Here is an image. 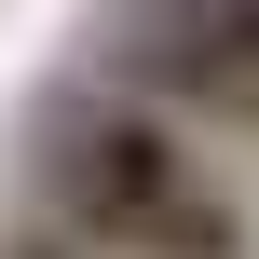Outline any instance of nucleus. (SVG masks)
<instances>
[{
    "label": "nucleus",
    "instance_id": "nucleus-1",
    "mask_svg": "<svg viewBox=\"0 0 259 259\" xmlns=\"http://www.w3.org/2000/svg\"><path fill=\"white\" fill-rule=\"evenodd\" d=\"M27 205L68 219L96 259H259L232 150L191 137L178 109L123 96V82L41 96V123H27Z\"/></svg>",
    "mask_w": 259,
    "mask_h": 259
},
{
    "label": "nucleus",
    "instance_id": "nucleus-2",
    "mask_svg": "<svg viewBox=\"0 0 259 259\" xmlns=\"http://www.w3.org/2000/svg\"><path fill=\"white\" fill-rule=\"evenodd\" d=\"M96 82H123L232 150V137H259V0H123Z\"/></svg>",
    "mask_w": 259,
    "mask_h": 259
},
{
    "label": "nucleus",
    "instance_id": "nucleus-3",
    "mask_svg": "<svg viewBox=\"0 0 259 259\" xmlns=\"http://www.w3.org/2000/svg\"><path fill=\"white\" fill-rule=\"evenodd\" d=\"M0 259H96V246H82L68 219H41V205H27V219H0Z\"/></svg>",
    "mask_w": 259,
    "mask_h": 259
}]
</instances>
